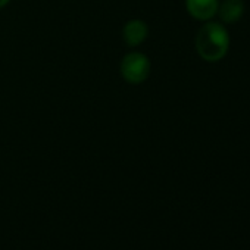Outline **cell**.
<instances>
[{
    "mask_svg": "<svg viewBox=\"0 0 250 250\" xmlns=\"http://www.w3.org/2000/svg\"><path fill=\"white\" fill-rule=\"evenodd\" d=\"M187 11L196 20H209L218 12V0H186Z\"/></svg>",
    "mask_w": 250,
    "mask_h": 250,
    "instance_id": "obj_4",
    "label": "cell"
},
{
    "mask_svg": "<svg viewBox=\"0 0 250 250\" xmlns=\"http://www.w3.org/2000/svg\"><path fill=\"white\" fill-rule=\"evenodd\" d=\"M9 3V0H0V9H2L3 6H6Z\"/></svg>",
    "mask_w": 250,
    "mask_h": 250,
    "instance_id": "obj_6",
    "label": "cell"
},
{
    "mask_svg": "<svg viewBox=\"0 0 250 250\" xmlns=\"http://www.w3.org/2000/svg\"><path fill=\"white\" fill-rule=\"evenodd\" d=\"M218 9H219L221 20L227 24H231L240 20L244 11V5L243 0H224L222 5L218 6Z\"/></svg>",
    "mask_w": 250,
    "mask_h": 250,
    "instance_id": "obj_5",
    "label": "cell"
},
{
    "mask_svg": "<svg viewBox=\"0 0 250 250\" xmlns=\"http://www.w3.org/2000/svg\"><path fill=\"white\" fill-rule=\"evenodd\" d=\"M229 39L227 30L219 24L203 25L196 37V49L199 55L209 62H216L222 59L228 50Z\"/></svg>",
    "mask_w": 250,
    "mask_h": 250,
    "instance_id": "obj_1",
    "label": "cell"
},
{
    "mask_svg": "<svg viewBox=\"0 0 250 250\" xmlns=\"http://www.w3.org/2000/svg\"><path fill=\"white\" fill-rule=\"evenodd\" d=\"M150 74V62L146 55L131 52L121 61V75L130 84L143 83Z\"/></svg>",
    "mask_w": 250,
    "mask_h": 250,
    "instance_id": "obj_2",
    "label": "cell"
},
{
    "mask_svg": "<svg viewBox=\"0 0 250 250\" xmlns=\"http://www.w3.org/2000/svg\"><path fill=\"white\" fill-rule=\"evenodd\" d=\"M147 34H149L147 25L140 20L128 21L122 30V39H124L125 44L130 47H136V46L142 44L146 40Z\"/></svg>",
    "mask_w": 250,
    "mask_h": 250,
    "instance_id": "obj_3",
    "label": "cell"
}]
</instances>
